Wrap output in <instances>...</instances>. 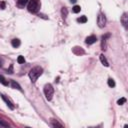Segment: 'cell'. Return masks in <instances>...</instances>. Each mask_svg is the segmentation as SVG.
I'll return each mask as SVG.
<instances>
[{
	"instance_id": "6da1fadb",
	"label": "cell",
	"mask_w": 128,
	"mask_h": 128,
	"mask_svg": "<svg viewBox=\"0 0 128 128\" xmlns=\"http://www.w3.org/2000/svg\"><path fill=\"white\" fill-rule=\"evenodd\" d=\"M42 72H43V69L40 67V66H36L32 68V69L29 71V78L31 79L32 82H35V81L40 77V75L42 74Z\"/></svg>"
},
{
	"instance_id": "7a4b0ae2",
	"label": "cell",
	"mask_w": 128,
	"mask_h": 128,
	"mask_svg": "<svg viewBox=\"0 0 128 128\" xmlns=\"http://www.w3.org/2000/svg\"><path fill=\"white\" fill-rule=\"evenodd\" d=\"M28 11L31 13H37L40 9V1L39 0H29L27 4Z\"/></svg>"
},
{
	"instance_id": "3957f363",
	"label": "cell",
	"mask_w": 128,
	"mask_h": 128,
	"mask_svg": "<svg viewBox=\"0 0 128 128\" xmlns=\"http://www.w3.org/2000/svg\"><path fill=\"white\" fill-rule=\"evenodd\" d=\"M44 94L47 100H51L52 99V96L54 94V88L51 84H46L44 86Z\"/></svg>"
},
{
	"instance_id": "277c9868",
	"label": "cell",
	"mask_w": 128,
	"mask_h": 128,
	"mask_svg": "<svg viewBox=\"0 0 128 128\" xmlns=\"http://www.w3.org/2000/svg\"><path fill=\"white\" fill-rule=\"evenodd\" d=\"M97 24L100 28H103L106 25V17L102 13H99V15L97 17Z\"/></svg>"
},
{
	"instance_id": "5b68a950",
	"label": "cell",
	"mask_w": 128,
	"mask_h": 128,
	"mask_svg": "<svg viewBox=\"0 0 128 128\" xmlns=\"http://www.w3.org/2000/svg\"><path fill=\"white\" fill-rule=\"evenodd\" d=\"M96 40H97L96 36H94V35H91V36H88V37L86 38V40H85V42H86V44H88V45H91V44H93V43H95Z\"/></svg>"
},
{
	"instance_id": "8992f818",
	"label": "cell",
	"mask_w": 128,
	"mask_h": 128,
	"mask_svg": "<svg viewBox=\"0 0 128 128\" xmlns=\"http://www.w3.org/2000/svg\"><path fill=\"white\" fill-rule=\"evenodd\" d=\"M29 0H17V6L19 8H24L28 4Z\"/></svg>"
},
{
	"instance_id": "52a82bcc",
	"label": "cell",
	"mask_w": 128,
	"mask_h": 128,
	"mask_svg": "<svg viewBox=\"0 0 128 128\" xmlns=\"http://www.w3.org/2000/svg\"><path fill=\"white\" fill-rule=\"evenodd\" d=\"M1 97H2V99H3L4 101H5V103L7 104V106H8V107H9L10 109H12V110H13V109H14V105L12 104V102H11L9 99H7V98H6L5 96H4V95H1Z\"/></svg>"
},
{
	"instance_id": "ba28073f",
	"label": "cell",
	"mask_w": 128,
	"mask_h": 128,
	"mask_svg": "<svg viewBox=\"0 0 128 128\" xmlns=\"http://www.w3.org/2000/svg\"><path fill=\"white\" fill-rule=\"evenodd\" d=\"M121 21H122V24L124 25V27H127V24H128V16L126 13L123 14V16L121 17Z\"/></svg>"
},
{
	"instance_id": "9c48e42d",
	"label": "cell",
	"mask_w": 128,
	"mask_h": 128,
	"mask_svg": "<svg viewBox=\"0 0 128 128\" xmlns=\"http://www.w3.org/2000/svg\"><path fill=\"white\" fill-rule=\"evenodd\" d=\"M11 44H12V46H13L14 48H17V47H19V46H20L21 42H20V40H19V39H17V38H15V39H13V40L11 41Z\"/></svg>"
},
{
	"instance_id": "30bf717a",
	"label": "cell",
	"mask_w": 128,
	"mask_h": 128,
	"mask_svg": "<svg viewBox=\"0 0 128 128\" xmlns=\"http://www.w3.org/2000/svg\"><path fill=\"white\" fill-rule=\"evenodd\" d=\"M100 61L102 62V64H103L104 66H106V67H108L109 66V63H108V61H107V59L105 58V56L103 54H101L100 55Z\"/></svg>"
},
{
	"instance_id": "8fae6325",
	"label": "cell",
	"mask_w": 128,
	"mask_h": 128,
	"mask_svg": "<svg viewBox=\"0 0 128 128\" xmlns=\"http://www.w3.org/2000/svg\"><path fill=\"white\" fill-rule=\"evenodd\" d=\"M11 86H12V88H14V89H18V90H20V91L22 90V89H21V86L17 82H15V81H12V82H11Z\"/></svg>"
},
{
	"instance_id": "7c38bea8",
	"label": "cell",
	"mask_w": 128,
	"mask_h": 128,
	"mask_svg": "<svg viewBox=\"0 0 128 128\" xmlns=\"http://www.w3.org/2000/svg\"><path fill=\"white\" fill-rule=\"evenodd\" d=\"M0 83L3 84L4 86H8V84H9V83H8V81H7L5 78H4L2 75H0Z\"/></svg>"
},
{
	"instance_id": "4fadbf2b",
	"label": "cell",
	"mask_w": 128,
	"mask_h": 128,
	"mask_svg": "<svg viewBox=\"0 0 128 128\" xmlns=\"http://www.w3.org/2000/svg\"><path fill=\"white\" fill-rule=\"evenodd\" d=\"M77 21L80 22V23H86L87 22V17L86 16H80L77 19Z\"/></svg>"
},
{
	"instance_id": "5bb4252c",
	"label": "cell",
	"mask_w": 128,
	"mask_h": 128,
	"mask_svg": "<svg viewBox=\"0 0 128 128\" xmlns=\"http://www.w3.org/2000/svg\"><path fill=\"white\" fill-rule=\"evenodd\" d=\"M51 126H52V127H63L62 126V124H60V123H58L57 121H55V120H52V121H51Z\"/></svg>"
},
{
	"instance_id": "9a60e30c",
	"label": "cell",
	"mask_w": 128,
	"mask_h": 128,
	"mask_svg": "<svg viewBox=\"0 0 128 128\" xmlns=\"http://www.w3.org/2000/svg\"><path fill=\"white\" fill-rule=\"evenodd\" d=\"M109 36H110L109 34H106L105 36H102V49H105V45H104V43L106 42V38L109 37Z\"/></svg>"
},
{
	"instance_id": "2e32d148",
	"label": "cell",
	"mask_w": 128,
	"mask_h": 128,
	"mask_svg": "<svg viewBox=\"0 0 128 128\" xmlns=\"http://www.w3.org/2000/svg\"><path fill=\"white\" fill-rule=\"evenodd\" d=\"M17 62H18L19 64H23V63H25V58H24V56H18V58H17Z\"/></svg>"
},
{
	"instance_id": "e0dca14e",
	"label": "cell",
	"mask_w": 128,
	"mask_h": 128,
	"mask_svg": "<svg viewBox=\"0 0 128 128\" xmlns=\"http://www.w3.org/2000/svg\"><path fill=\"white\" fill-rule=\"evenodd\" d=\"M108 85H109V87H115V81L112 79V78H109L108 79Z\"/></svg>"
},
{
	"instance_id": "ac0fdd59",
	"label": "cell",
	"mask_w": 128,
	"mask_h": 128,
	"mask_svg": "<svg viewBox=\"0 0 128 128\" xmlns=\"http://www.w3.org/2000/svg\"><path fill=\"white\" fill-rule=\"evenodd\" d=\"M80 10H81V8L78 5H75L73 8H72V11H73L74 13H78V12H80Z\"/></svg>"
},
{
	"instance_id": "d6986e66",
	"label": "cell",
	"mask_w": 128,
	"mask_h": 128,
	"mask_svg": "<svg viewBox=\"0 0 128 128\" xmlns=\"http://www.w3.org/2000/svg\"><path fill=\"white\" fill-rule=\"evenodd\" d=\"M126 102V98H124V97H122V98H120L118 101H117V104L118 105H123Z\"/></svg>"
},
{
	"instance_id": "ffe728a7",
	"label": "cell",
	"mask_w": 128,
	"mask_h": 128,
	"mask_svg": "<svg viewBox=\"0 0 128 128\" xmlns=\"http://www.w3.org/2000/svg\"><path fill=\"white\" fill-rule=\"evenodd\" d=\"M61 12H62V15H63V18H66V16H67V14H68V11H67V8H65V7H63V8H62V10H61Z\"/></svg>"
},
{
	"instance_id": "44dd1931",
	"label": "cell",
	"mask_w": 128,
	"mask_h": 128,
	"mask_svg": "<svg viewBox=\"0 0 128 128\" xmlns=\"http://www.w3.org/2000/svg\"><path fill=\"white\" fill-rule=\"evenodd\" d=\"M0 126H4V127H7L8 126V123H6L5 121H3L0 119Z\"/></svg>"
},
{
	"instance_id": "7402d4cb",
	"label": "cell",
	"mask_w": 128,
	"mask_h": 128,
	"mask_svg": "<svg viewBox=\"0 0 128 128\" xmlns=\"http://www.w3.org/2000/svg\"><path fill=\"white\" fill-rule=\"evenodd\" d=\"M0 8H1V9H3V8H5V2H3V1L0 2Z\"/></svg>"
},
{
	"instance_id": "603a6c76",
	"label": "cell",
	"mask_w": 128,
	"mask_h": 128,
	"mask_svg": "<svg viewBox=\"0 0 128 128\" xmlns=\"http://www.w3.org/2000/svg\"><path fill=\"white\" fill-rule=\"evenodd\" d=\"M76 1H77V0H70V2H71V3H75Z\"/></svg>"
},
{
	"instance_id": "cb8c5ba5",
	"label": "cell",
	"mask_w": 128,
	"mask_h": 128,
	"mask_svg": "<svg viewBox=\"0 0 128 128\" xmlns=\"http://www.w3.org/2000/svg\"><path fill=\"white\" fill-rule=\"evenodd\" d=\"M0 66H2V64H1V62H0Z\"/></svg>"
}]
</instances>
